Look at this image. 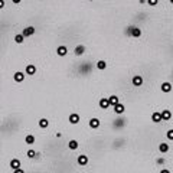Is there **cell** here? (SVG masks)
<instances>
[{"mask_svg": "<svg viewBox=\"0 0 173 173\" xmlns=\"http://www.w3.org/2000/svg\"><path fill=\"white\" fill-rule=\"evenodd\" d=\"M127 33H128L130 36H133V38H140V36H141V29H140V27L133 26V27H128Z\"/></svg>", "mask_w": 173, "mask_h": 173, "instance_id": "1", "label": "cell"}, {"mask_svg": "<svg viewBox=\"0 0 173 173\" xmlns=\"http://www.w3.org/2000/svg\"><path fill=\"white\" fill-rule=\"evenodd\" d=\"M88 124H90V128H98L99 125H101V121H99V118H97V117H92L90 121H88Z\"/></svg>", "mask_w": 173, "mask_h": 173, "instance_id": "2", "label": "cell"}, {"mask_svg": "<svg viewBox=\"0 0 173 173\" xmlns=\"http://www.w3.org/2000/svg\"><path fill=\"white\" fill-rule=\"evenodd\" d=\"M79 120H81V117H79V114H76V113H72V114H69V117H68V121L71 124H78Z\"/></svg>", "mask_w": 173, "mask_h": 173, "instance_id": "3", "label": "cell"}, {"mask_svg": "<svg viewBox=\"0 0 173 173\" xmlns=\"http://www.w3.org/2000/svg\"><path fill=\"white\" fill-rule=\"evenodd\" d=\"M76 163L79 166H87L88 165V156L87 154H79L78 159H76Z\"/></svg>", "mask_w": 173, "mask_h": 173, "instance_id": "4", "label": "cell"}, {"mask_svg": "<svg viewBox=\"0 0 173 173\" xmlns=\"http://www.w3.org/2000/svg\"><path fill=\"white\" fill-rule=\"evenodd\" d=\"M98 105L101 110H107V108L111 107V105H110V99L108 98H101L98 101Z\"/></svg>", "mask_w": 173, "mask_h": 173, "instance_id": "5", "label": "cell"}, {"mask_svg": "<svg viewBox=\"0 0 173 173\" xmlns=\"http://www.w3.org/2000/svg\"><path fill=\"white\" fill-rule=\"evenodd\" d=\"M143 82H144V81H143V76H141V75H134V76H133V85H134V87H141Z\"/></svg>", "mask_w": 173, "mask_h": 173, "instance_id": "6", "label": "cell"}, {"mask_svg": "<svg viewBox=\"0 0 173 173\" xmlns=\"http://www.w3.org/2000/svg\"><path fill=\"white\" fill-rule=\"evenodd\" d=\"M20 165H22V163H20V160H19V159H12V160H10V163H9V166H10V169H12V170L20 169Z\"/></svg>", "mask_w": 173, "mask_h": 173, "instance_id": "7", "label": "cell"}, {"mask_svg": "<svg viewBox=\"0 0 173 173\" xmlns=\"http://www.w3.org/2000/svg\"><path fill=\"white\" fill-rule=\"evenodd\" d=\"M151 121H153V123H163L162 113H157V111H154V113L151 114Z\"/></svg>", "mask_w": 173, "mask_h": 173, "instance_id": "8", "label": "cell"}, {"mask_svg": "<svg viewBox=\"0 0 173 173\" xmlns=\"http://www.w3.org/2000/svg\"><path fill=\"white\" fill-rule=\"evenodd\" d=\"M33 33H35V27H33V26H27V27H25V29H23L22 35H23L25 38H27V36H32Z\"/></svg>", "mask_w": 173, "mask_h": 173, "instance_id": "9", "label": "cell"}, {"mask_svg": "<svg viewBox=\"0 0 173 173\" xmlns=\"http://www.w3.org/2000/svg\"><path fill=\"white\" fill-rule=\"evenodd\" d=\"M113 108H114V113L117 115H121L124 111H125V107H124L121 102H120V104H117V105H115V107H113Z\"/></svg>", "mask_w": 173, "mask_h": 173, "instance_id": "10", "label": "cell"}, {"mask_svg": "<svg viewBox=\"0 0 173 173\" xmlns=\"http://www.w3.org/2000/svg\"><path fill=\"white\" fill-rule=\"evenodd\" d=\"M56 53H58V56H65L66 53H68V49H66V46H64V45L58 46V48H56Z\"/></svg>", "mask_w": 173, "mask_h": 173, "instance_id": "11", "label": "cell"}, {"mask_svg": "<svg viewBox=\"0 0 173 173\" xmlns=\"http://www.w3.org/2000/svg\"><path fill=\"white\" fill-rule=\"evenodd\" d=\"M162 118H163V121H169L172 118V111L170 110H163L162 111Z\"/></svg>", "mask_w": 173, "mask_h": 173, "instance_id": "12", "label": "cell"}, {"mask_svg": "<svg viewBox=\"0 0 173 173\" xmlns=\"http://www.w3.org/2000/svg\"><path fill=\"white\" fill-rule=\"evenodd\" d=\"M169 148H170V146H169L167 143H160V144H159V151H160L162 154L167 153V151H169Z\"/></svg>", "mask_w": 173, "mask_h": 173, "instance_id": "13", "label": "cell"}, {"mask_svg": "<svg viewBox=\"0 0 173 173\" xmlns=\"http://www.w3.org/2000/svg\"><path fill=\"white\" fill-rule=\"evenodd\" d=\"M25 72H26L27 75H35V72H36V66L33 65V64H29V65L26 66Z\"/></svg>", "mask_w": 173, "mask_h": 173, "instance_id": "14", "label": "cell"}, {"mask_svg": "<svg viewBox=\"0 0 173 173\" xmlns=\"http://www.w3.org/2000/svg\"><path fill=\"white\" fill-rule=\"evenodd\" d=\"M13 78H15L16 82H23L25 81V74L23 72H16V74L13 75Z\"/></svg>", "mask_w": 173, "mask_h": 173, "instance_id": "15", "label": "cell"}, {"mask_svg": "<svg viewBox=\"0 0 173 173\" xmlns=\"http://www.w3.org/2000/svg\"><path fill=\"white\" fill-rule=\"evenodd\" d=\"M108 99H110V105H111V107H115L117 104H120V98H118L117 95H111Z\"/></svg>", "mask_w": 173, "mask_h": 173, "instance_id": "16", "label": "cell"}, {"mask_svg": "<svg viewBox=\"0 0 173 173\" xmlns=\"http://www.w3.org/2000/svg\"><path fill=\"white\" fill-rule=\"evenodd\" d=\"M160 90L163 91V92H170V91H172V84L170 82H163L162 84V87H160Z\"/></svg>", "mask_w": 173, "mask_h": 173, "instance_id": "17", "label": "cell"}, {"mask_svg": "<svg viewBox=\"0 0 173 173\" xmlns=\"http://www.w3.org/2000/svg\"><path fill=\"white\" fill-rule=\"evenodd\" d=\"M74 52H75V55H76V56H81L84 52H85V46H84V45H78V46L75 48Z\"/></svg>", "mask_w": 173, "mask_h": 173, "instance_id": "18", "label": "cell"}, {"mask_svg": "<svg viewBox=\"0 0 173 173\" xmlns=\"http://www.w3.org/2000/svg\"><path fill=\"white\" fill-rule=\"evenodd\" d=\"M48 125H49L48 118H41V120H39V127H41V128H48Z\"/></svg>", "mask_w": 173, "mask_h": 173, "instance_id": "19", "label": "cell"}, {"mask_svg": "<svg viewBox=\"0 0 173 173\" xmlns=\"http://www.w3.org/2000/svg\"><path fill=\"white\" fill-rule=\"evenodd\" d=\"M78 146H79V144H78V141L76 140H69V143H68V147L71 148V150H76Z\"/></svg>", "mask_w": 173, "mask_h": 173, "instance_id": "20", "label": "cell"}, {"mask_svg": "<svg viewBox=\"0 0 173 173\" xmlns=\"http://www.w3.org/2000/svg\"><path fill=\"white\" fill-rule=\"evenodd\" d=\"M97 68L101 69V71H102V69H105V68H107V62H105V61H102V59L98 61V62H97Z\"/></svg>", "mask_w": 173, "mask_h": 173, "instance_id": "21", "label": "cell"}, {"mask_svg": "<svg viewBox=\"0 0 173 173\" xmlns=\"http://www.w3.org/2000/svg\"><path fill=\"white\" fill-rule=\"evenodd\" d=\"M26 154H27V157H29V159H35V157L38 156V153H36V150H33V148H29Z\"/></svg>", "mask_w": 173, "mask_h": 173, "instance_id": "22", "label": "cell"}, {"mask_svg": "<svg viewBox=\"0 0 173 173\" xmlns=\"http://www.w3.org/2000/svg\"><path fill=\"white\" fill-rule=\"evenodd\" d=\"M25 141L27 143V144H33L35 143V136H32V134H27L25 137Z\"/></svg>", "mask_w": 173, "mask_h": 173, "instance_id": "23", "label": "cell"}, {"mask_svg": "<svg viewBox=\"0 0 173 173\" xmlns=\"http://www.w3.org/2000/svg\"><path fill=\"white\" fill-rule=\"evenodd\" d=\"M23 39H25V36H23L22 33H19V35L15 36V42H16V43H23Z\"/></svg>", "mask_w": 173, "mask_h": 173, "instance_id": "24", "label": "cell"}, {"mask_svg": "<svg viewBox=\"0 0 173 173\" xmlns=\"http://www.w3.org/2000/svg\"><path fill=\"white\" fill-rule=\"evenodd\" d=\"M166 137H167V140L173 141V128H170V130H167V133H166Z\"/></svg>", "mask_w": 173, "mask_h": 173, "instance_id": "25", "label": "cell"}, {"mask_svg": "<svg viewBox=\"0 0 173 173\" xmlns=\"http://www.w3.org/2000/svg\"><path fill=\"white\" fill-rule=\"evenodd\" d=\"M114 127L117 128V127H120V125H124V120H121V118H118V120H114Z\"/></svg>", "mask_w": 173, "mask_h": 173, "instance_id": "26", "label": "cell"}, {"mask_svg": "<svg viewBox=\"0 0 173 173\" xmlns=\"http://www.w3.org/2000/svg\"><path fill=\"white\" fill-rule=\"evenodd\" d=\"M159 0H147V4L148 6H157Z\"/></svg>", "mask_w": 173, "mask_h": 173, "instance_id": "27", "label": "cell"}, {"mask_svg": "<svg viewBox=\"0 0 173 173\" xmlns=\"http://www.w3.org/2000/svg\"><path fill=\"white\" fill-rule=\"evenodd\" d=\"M156 163H157V165H163V163H165V159H162V157H159V159H157V160H156Z\"/></svg>", "mask_w": 173, "mask_h": 173, "instance_id": "28", "label": "cell"}, {"mask_svg": "<svg viewBox=\"0 0 173 173\" xmlns=\"http://www.w3.org/2000/svg\"><path fill=\"white\" fill-rule=\"evenodd\" d=\"M13 173H25V170L20 167V169H16V170H13Z\"/></svg>", "mask_w": 173, "mask_h": 173, "instance_id": "29", "label": "cell"}, {"mask_svg": "<svg viewBox=\"0 0 173 173\" xmlns=\"http://www.w3.org/2000/svg\"><path fill=\"white\" fill-rule=\"evenodd\" d=\"M160 173H170V170H169V169H162Z\"/></svg>", "mask_w": 173, "mask_h": 173, "instance_id": "30", "label": "cell"}, {"mask_svg": "<svg viewBox=\"0 0 173 173\" xmlns=\"http://www.w3.org/2000/svg\"><path fill=\"white\" fill-rule=\"evenodd\" d=\"M0 7L1 9L4 7V0H0Z\"/></svg>", "mask_w": 173, "mask_h": 173, "instance_id": "31", "label": "cell"}, {"mask_svg": "<svg viewBox=\"0 0 173 173\" xmlns=\"http://www.w3.org/2000/svg\"><path fill=\"white\" fill-rule=\"evenodd\" d=\"M12 1H13V3H15V4H19V3H20V1H22V0H12Z\"/></svg>", "mask_w": 173, "mask_h": 173, "instance_id": "32", "label": "cell"}, {"mask_svg": "<svg viewBox=\"0 0 173 173\" xmlns=\"http://www.w3.org/2000/svg\"><path fill=\"white\" fill-rule=\"evenodd\" d=\"M170 3H172V4H173V0H170Z\"/></svg>", "mask_w": 173, "mask_h": 173, "instance_id": "33", "label": "cell"}]
</instances>
